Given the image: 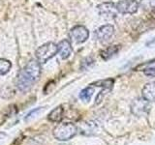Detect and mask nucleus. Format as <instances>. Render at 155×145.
Masks as SVG:
<instances>
[{
  "instance_id": "1",
  "label": "nucleus",
  "mask_w": 155,
  "mask_h": 145,
  "mask_svg": "<svg viewBox=\"0 0 155 145\" xmlns=\"http://www.w3.org/2000/svg\"><path fill=\"white\" fill-rule=\"evenodd\" d=\"M41 76L40 63L31 60L28 64L18 72L17 79V86L19 91L27 92L36 83Z\"/></svg>"
},
{
  "instance_id": "2",
  "label": "nucleus",
  "mask_w": 155,
  "mask_h": 145,
  "mask_svg": "<svg viewBox=\"0 0 155 145\" xmlns=\"http://www.w3.org/2000/svg\"><path fill=\"white\" fill-rule=\"evenodd\" d=\"M78 129L72 123L59 124L53 130V137L59 141H67L77 134Z\"/></svg>"
},
{
  "instance_id": "3",
  "label": "nucleus",
  "mask_w": 155,
  "mask_h": 145,
  "mask_svg": "<svg viewBox=\"0 0 155 145\" xmlns=\"http://www.w3.org/2000/svg\"><path fill=\"white\" fill-rule=\"evenodd\" d=\"M58 52V47L57 45H55L54 43H47L44 44L43 46H41L40 47L36 50V59L37 61L40 63H46L50 59L54 56L56 53Z\"/></svg>"
},
{
  "instance_id": "4",
  "label": "nucleus",
  "mask_w": 155,
  "mask_h": 145,
  "mask_svg": "<svg viewBox=\"0 0 155 145\" xmlns=\"http://www.w3.org/2000/svg\"><path fill=\"white\" fill-rule=\"evenodd\" d=\"M131 112L138 117L142 116H147L150 111V104L149 101H147L143 97L140 98H136L132 103H131Z\"/></svg>"
},
{
  "instance_id": "5",
  "label": "nucleus",
  "mask_w": 155,
  "mask_h": 145,
  "mask_svg": "<svg viewBox=\"0 0 155 145\" xmlns=\"http://www.w3.org/2000/svg\"><path fill=\"white\" fill-rule=\"evenodd\" d=\"M70 37L73 41L77 44L84 43L89 37V31L82 25H77L71 29Z\"/></svg>"
},
{
  "instance_id": "6",
  "label": "nucleus",
  "mask_w": 155,
  "mask_h": 145,
  "mask_svg": "<svg viewBox=\"0 0 155 145\" xmlns=\"http://www.w3.org/2000/svg\"><path fill=\"white\" fill-rule=\"evenodd\" d=\"M115 7L120 14H134L138 11L139 4L136 0H121L115 4Z\"/></svg>"
},
{
  "instance_id": "7",
  "label": "nucleus",
  "mask_w": 155,
  "mask_h": 145,
  "mask_svg": "<svg viewBox=\"0 0 155 145\" xmlns=\"http://www.w3.org/2000/svg\"><path fill=\"white\" fill-rule=\"evenodd\" d=\"M114 28L113 25H110V24L99 27L95 32L96 38L101 42H106L110 40L114 36Z\"/></svg>"
},
{
  "instance_id": "8",
  "label": "nucleus",
  "mask_w": 155,
  "mask_h": 145,
  "mask_svg": "<svg viewBox=\"0 0 155 145\" xmlns=\"http://www.w3.org/2000/svg\"><path fill=\"white\" fill-rule=\"evenodd\" d=\"M58 47V53L62 59H67L72 53V47L71 44L68 40H63L57 45Z\"/></svg>"
},
{
  "instance_id": "9",
  "label": "nucleus",
  "mask_w": 155,
  "mask_h": 145,
  "mask_svg": "<svg viewBox=\"0 0 155 145\" xmlns=\"http://www.w3.org/2000/svg\"><path fill=\"white\" fill-rule=\"evenodd\" d=\"M99 11L100 14H103L104 17L108 16L109 18H110L111 16H115L117 10H116L115 4L114 3H104L99 6Z\"/></svg>"
},
{
  "instance_id": "10",
  "label": "nucleus",
  "mask_w": 155,
  "mask_h": 145,
  "mask_svg": "<svg viewBox=\"0 0 155 145\" xmlns=\"http://www.w3.org/2000/svg\"><path fill=\"white\" fill-rule=\"evenodd\" d=\"M143 97L149 102H155V82L145 84L143 89Z\"/></svg>"
},
{
  "instance_id": "11",
  "label": "nucleus",
  "mask_w": 155,
  "mask_h": 145,
  "mask_svg": "<svg viewBox=\"0 0 155 145\" xmlns=\"http://www.w3.org/2000/svg\"><path fill=\"white\" fill-rule=\"evenodd\" d=\"M62 118H63V108L61 105L52 109L48 116V119L51 121V122H59V121L62 120Z\"/></svg>"
},
{
  "instance_id": "12",
  "label": "nucleus",
  "mask_w": 155,
  "mask_h": 145,
  "mask_svg": "<svg viewBox=\"0 0 155 145\" xmlns=\"http://www.w3.org/2000/svg\"><path fill=\"white\" fill-rule=\"evenodd\" d=\"M119 50V47L118 46H111V47H109L105 48L104 50L101 51V57L103 58L104 60H109L110 59L111 57H114L116 53L118 52Z\"/></svg>"
},
{
  "instance_id": "13",
  "label": "nucleus",
  "mask_w": 155,
  "mask_h": 145,
  "mask_svg": "<svg viewBox=\"0 0 155 145\" xmlns=\"http://www.w3.org/2000/svg\"><path fill=\"white\" fill-rule=\"evenodd\" d=\"M143 72L147 76H155V59L145 63L143 66Z\"/></svg>"
},
{
  "instance_id": "14",
  "label": "nucleus",
  "mask_w": 155,
  "mask_h": 145,
  "mask_svg": "<svg viewBox=\"0 0 155 145\" xmlns=\"http://www.w3.org/2000/svg\"><path fill=\"white\" fill-rule=\"evenodd\" d=\"M93 92H94V89L92 86H89V87H86L84 90L81 91L80 93V98L81 101L85 102V103H88L90 101L92 95H93Z\"/></svg>"
},
{
  "instance_id": "15",
  "label": "nucleus",
  "mask_w": 155,
  "mask_h": 145,
  "mask_svg": "<svg viewBox=\"0 0 155 145\" xmlns=\"http://www.w3.org/2000/svg\"><path fill=\"white\" fill-rule=\"evenodd\" d=\"M11 67H12V64L9 60L0 58V76L6 75L7 72L11 70Z\"/></svg>"
},
{
  "instance_id": "16",
  "label": "nucleus",
  "mask_w": 155,
  "mask_h": 145,
  "mask_svg": "<svg viewBox=\"0 0 155 145\" xmlns=\"http://www.w3.org/2000/svg\"><path fill=\"white\" fill-rule=\"evenodd\" d=\"M92 85H95V86H99V87H103L104 89L106 90H110L111 87L114 85V79H104V80H98L94 82Z\"/></svg>"
}]
</instances>
